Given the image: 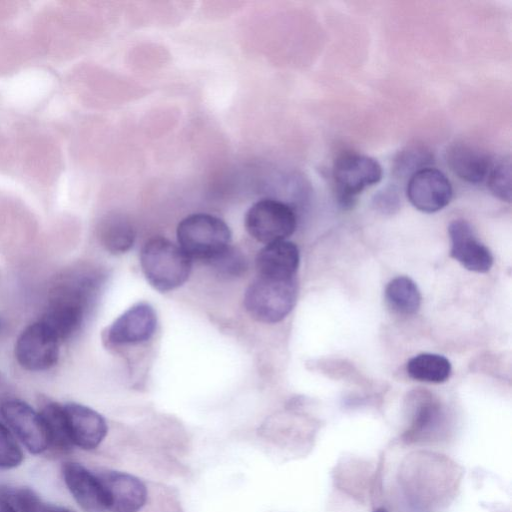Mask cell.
Instances as JSON below:
<instances>
[{
	"label": "cell",
	"mask_w": 512,
	"mask_h": 512,
	"mask_svg": "<svg viewBox=\"0 0 512 512\" xmlns=\"http://www.w3.org/2000/svg\"><path fill=\"white\" fill-rule=\"evenodd\" d=\"M99 285L97 273L82 269L65 274L54 285L39 320L54 333L60 343L80 330Z\"/></svg>",
	"instance_id": "6da1fadb"
},
{
	"label": "cell",
	"mask_w": 512,
	"mask_h": 512,
	"mask_svg": "<svg viewBox=\"0 0 512 512\" xmlns=\"http://www.w3.org/2000/svg\"><path fill=\"white\" fill-rule=\"evenodd\" d=\"M140 265L153 288L168 292L186 282L191 270V259L170 240L155 237L142 247Z\"/></svg>",
	"instance_id": "7a4b0ae2"
},
{
	"label": "cell",
	"mask_w": 512,
	"mask_h": 512,
	"mask_svg": "<svg viewBox=\"0 0 512 512\" xmlns=\"http://www.w3.org/2000/svg\"><path fill=\"white\" fill-rule=\"evenodd\" d=\"M178 246L190 259L210 263L223 253L231 241L228 225L219 217L195 213L185 217L177 227Z\"/></svg>",
	"instance_id": "3957f363"
},
{
	"label": "cell",
	"mask_w": 512,
	"mask_h": 512,
	"mask_svg": "<svg viewBox=\"0 0 512 512\" xmlns=\"http://www.w3.org/2000/svg\"><path fill=\"white\" fill-rule=\"evenodd\" d=\"M296 278L257 276L246 289L244 306L249 315L263 323H277L294 308L297 299Z\"/></svg>",
	"instance_id": "277c9868"
},
{
	"label": "cell",
	"mask_w": 512,
	"mask_h": 512,
	"mask_svg": "<svg viewBox=\"0 0 512 512\" xmlns=\"http://www.w3.org/2000/svg\"><path fill=\"white\" fill-rule=\"evenodd\" d=\"M382 167L369 156L344 152L333 164L332 176L339 203L343 207L353 205L355 197L365 188L382 179Z\"/></svg>",
	"instance_id": "5b68a950"
},
{
	"label": "cell",
	"mask_w": 512,
	"mask_h": 512,
	"mask_svg": "<svg viewBox=\"0 0 512 512\" xmlns=\"http://www.w3.org/2000/svg\"><path fill=\"white\" fill-rule=\"evenodd\" d=\"M297 226L294 210L276 199L255 202L245 215L247 232L257 241L270 244L291 236Z\"/></svg>",
	"instance_id": "8992f818"
},
{
	"label": "cell",
	"mask_w": 512,
	"mask_h": 512,
	"mask_svg": "<svg viewBox=\"0 0 512 512\" xmlns=\"http://www.w3.org/2000/svg\"><path fill=\"white\" fill-rule=\"evenodd\" d=\"M60 344L54 333L38 320L21 331L15 342L14 355L25 370L45 371L57 364Z\"/></svg>",
	"instance_id": "52a82bcc"
},
{
	"label": "cell",
	"mask_w": 512,
	"mask_h": 512,
	"mask_svg": "<svg viewBox=\"0 0 512 512\" xmlns=\"http://www.w3.org/2000/svg\"><path fill=\"white\" fill-rule=\"evenodd\" d=\"M406 195L416 209L434 213L449 204L453 189L450 180L442 171L427 167L409 177Z\"/></svg>",
	"instance_id": "ba28073f"
},
{
	"label": "cell",
	"mask_w": 512,
	"mask_h": 512,
	"mask_svg": "<svg viewBox=\"0 0 512 512\" xmlns=\"http://www.w3.org/2000/svg\"><path fill=\"white\" fill-rule=\"evenodd\" d=\"M3 418L14 434L33 454H40L50 447L49 438L40 412L22 400L12 399L1 407Z\"/></svg>",
	"instance_id": "9c48e42d"
},
{
	"label": "cell",
	"mask_w": 512,
	"mask_h": 512,
	"mask_svg": "<svg viewBox=\"0 0 512 512\" xmlns=\"http://www.w3.org/2000/svg\"><path fill=\"white\" fill-rule=\"evenodd\" d=\"M103 487L107 511L139 512L147 501V487L136 476L115 470L96 473Z\"/></svg>",
	"instance_id": "30bf717a"
},
{
	"label": "cell",
	"mask_w": 512,
	"mask_h": 512,
	"mask_svg": "<svg viewBox=\"0 0 512 512\" xmlns=\"http://www.w3.org/2000/svg\"><path fill=\"white\" fill-rule=\"evenodd\" d=\"M157 316L148 303H137L122 313L107 328L105 340L110 345L138 344L155 333Z\"/></svg>",
	"instance_id": "8fae6325"
},
{
	"label": "cell",
	"mask_w": 512,
	"mask_h": 512,
	"mask_svg": "<svg viewBox=\"0 0 512 512\" xmlns=\"http://www.w3.org/2000/svg\"><path fill=\"white\" fill-rule=\"evenodd\" d=\"M62 408L73 446L83 450L97 448L108 432L104 417L94 409L76 402L65 403Z\"/></svg>",
	"instance_id": "7c38bea8"
},
{
	"label": "cell",
	"mask_w": 512,
	"mask_h": 512,
	"mask_svg": "<svg viewBox=\"0 0 512 512\" xmlns=\"http://www.w3.org/2000/svg\"><path fill=\"white\" fill-rule=\"evenodd\" d=\"M451 240L450 255L464 268L477 273H485L493 265L490 250L481 243L471 225L463 219L453 220L448 227Z\"/></svg>",
	"instance_id": "4fadbf2b"
},
{
	"label": "cell",
	"mask_w": 512,
	"mask_h": 512,
	"mask_svg": "<svg viewBox=\"0 0 512 512\" xmlns=\"http://www.w3.org/2000/svg\"><path fill=\"white\" fill-rule=\"evenodd\" d=\"M62 475L69 492L85 512L107 511L103 487L96 473L77 462H65Z\"/></svg>",
	"instance_id": "5bb4252c"
},
{
	"label": "cell",
	"mask_w": 512,
	"mask_h": 512,
	"mask_svg": "<svg viewBox=\"0 0 512 512\" xmlns=\"http://www.w3.org/2000/svg\"><path fill=\"white\" fill-rule=\"evenodd\" d=\"M300 261L299 249L291 241L266 244L256 256L258 276L293 278Z\"/></svg>",
	"instance_id": "9a60e30c"
},
{
	"label": "cell",
	"mask_w": 512,
	"mask_h": 512,
	"mask_svg": "<svg viewBox=\"0 0 512 512\" xmlns=\"http://www.w3.org/2000/svg\"><path fill=\"white\" fill-rule=\"evenodd\" d=\"M447 164L455 175L468 183L483 182L491 168L489 156L468 144H455L447 151Z\"/></svg>",
	"instance_id": "2e32d148"
},
{
	"label": "cell",
	"mask_w": 512,
	"mask_h": 512,
	"mask_svg": "<svg viewBox=\"0 0 512 512\" xmlns=\"http://www.w3.org/2000/svg\"><path fill=\"white\" fill-rule=\"evenodd\" d=\"M101 245L112 254L128 251L134 243L135 231L131 223L122 215L105 216L98 226Z\"/></svg>",
	"instance_id": "e0dca14e"
},
{
	"label": "cell",
	"mask_w": 512,
	"mask_h": 512,
	"mask_svg": "<svg viewBox=\"0 0 512 512\" xmlns=\"http://www.w3.org/2000/svg\"><path fill=\"white\" fill-rule=\"evenodd\" d=\"M389 307L398 314H415L421 305V294L416 283L406 276L392 279L385 289Z\"/></svg>",
	"instance_id": "ac0fdd59"
},
{
	"label": "cell",
	"mask_w": 512,
	"mask_h": 512,
	"mask_svg": "<svg viewBox=\"0 0 512 512\" xmlns=\"http://www.w3.org/2000/svg\"><path fill=\"white\" fill-rule=\"evenodd\" d=\"M407 374L418 381L442 383L451 374V364L439 354L422 353L411 358L406 365Z\"/></svg>",
	"instance_id": "d6986e66"
},
{
	"label": "cell",
	"mask_w": 512,
	"mask_h": 512,
	"mask_svg": "<svg viewBox=\"0 0 512 512\" xmlns=\"http://www.w3.org/2000/svg\"><path fill=\"white\" fill-rule=\"evenodd\" d=\"M0 496L9 501L17 512H74L67 507L45 502L27 487H2Z\"/></svg>",
	"instance_id": "ffe728a7"
},
{
	"label": "cell",
	"mask_w": 512,
	"mask_h": 512,
	"mask_svg": "<svg viewBox=\"0 0 512 512\" xmlns=\"http://www.w3.org/2000/svg\"><path fill=\"white\" fill-rule=\"evenodd\" d=\"M49 438L50 446L60 450H69L73 447L70 440L62 405L47 403L40 411Z\"/></svg>",
	"instance_id": "44dd1931"
},
{
	"label": "cell",
	"mask_w": 512,
	"mask_h": 512,
	"mask_svg": "<svg viewBox=\"0 0 512 512\" xmlns=\"http://www.w3.org/2000/svg\"><path fill=\"white\" fill-rule=\"evenodd\" d=\"M433 162V154L420 145L409 146L401 151L394 163V172L399 177H406L427 168Z\"/></svg>",
	"instance_id": "7402d4cb"
},
{
	"label": "cell",
	"mask_w": 512,
	"mask_h": 512,
	"mask_svg": "<svg viewBox=\"0 0 512 512\" xmlns=\"http://www.w3.org/2000/svg\"><path fill=\"white\" fill-rule=\"evenodd\" d=\"M442 413L439 405L429 399L424 400L415 412L414 420L409 430L411 436L422 435L435 428L441 421Z\"/></svg>",
	"instance_id": "603a6c76"
},
{
	"label": "cell",
	"mask_w": 512,
	"mask_h": 512,
	"mask_svg": "<svg viewBox=\"0 0 512 512\" xmlns=\"http://www.w3.org/2000/svg\"><path fill=\"white\" fill-rule=\"evenodd\" d=\"M24 459L23 451L11 431L0 423V469H12Z\"/></svg>",
	"instance_id": "cb8c5ba5"
},
{
	"label": "cell",
	"mask_w": 512,
	"mask_h": 512,
	"mask_svg": "<svg viewBox=\"0 0 512 512\" xmlns=\"http://www.w3.org/2000/svg\"><path fill=\"white\" fill-rule=\"evenodd\" d=\"M487 186L491 193L502 201H511V168L502 162L492 166L487 176Z\"/></svg>",
	"instance_id": "d4e9b609"
},
{
	"label": "cell",
	"mask_w": 512,
	"mask_h": 512,
	"mask_svg": "<svg viewBox=\"0 0 512 512\" xmlns=\"http://www.w3.org/2000/svg\"><path fill=\"white\" fill-rule=\"evenodd\" d=\"M209 264L215 268L218 273L226 277L240 276L247 268L245 257L231 246Z\"/></svg>",
	"instance_id": "484cf974"
},
{
	"label": "cell",
	"mask_w": 512,
	"mask_h": 512,
	"mask_svg": "<svg viewBox=\"0 0 512 512\" xmlns=\"http://www.w3.org/2000/svg\"><path fill=\"white\" fill-rule=\"evenodd\" d=\"M375 206L383 212H393L399 206V197L397 191L392 188H386L375 196Z\"/></svg>",
	"instance_id": "4316f807"
},
{
	"label": "cell",
	"mask_w": 512,
	"mask_h": 512,
	"mask_svg": "<svg viewBox=\"0 0 512 512\" xmlns=\"http://www.w3.org/2000/svg\"><path fill=\"white\" fill-rule=\"evenodd\" d=\"M0 512H17V510L9 501L0 496Z\"/></svg>",
	"instance_id": "83f0119b"
},
{
	"label": "cell",
	"mask_w": 512,
	"mask_h": 512,
	"mask_svg": "<svg viewBox=\"0 0 512 512\" xmlns=\"http://www.w3.org/2000/svg\"><path fill=\"white\" fill-rule=\"evenodd\" d=\"M4 327H5V321L3 320V318L0 317V334L2 333Z\"/></svg>",
	"instance_id": "f1b7e54d"
},
{
	"label": "cell",
	"mask_w": 512,
	"mask_h": 512,
	"mask_svg": "<svg viewBox=\"0 0 512 512\" xmlns=\"http://www.w3.org/2000/svg\"><path fill=\"white\" fill-rule=\"evenodd\" d=\"M373 512H388V511L383 507H379V508L375 509Z\"/></svg>",
	"instance_id": "f546056e"
}]
</instances>
